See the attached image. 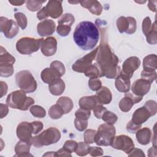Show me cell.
<instances>
[{"label":"cell","instance_id":"obj_61","mask_svg":"<svg viewBox=\"0 0 157 157\" xmlns=\"http://www.w3.org/2000/svg\"><path fill=\"white\" fill-rule=\"evenodd\" d=\"M156 2H157L156 1H148V7L151 11L155 12L156 11Z\"/></svg>","mask_w":157,"mask_h":157},{"label":"cell","instance_id":"obj_63","mask_svg":"<svg viewBox=\"0 0 157 157\" xmlns=\"http://www.w3.org/2000/svg\"><path fill=\"white\" fill-rule=\"evenodd\" d=\"M156 125V124H155ZM155 125L154 126V128H153V134H154V136H152V139H153L154 140H152V142H153V146H155L156 147V130H155Z\"/></svg>","mask_w":157,"mask_h":157},{"label":"cell","instance_id":"obj_47","mask_svg":"<svg viewBox=\"0 0 157 157\" xmlns=\"http://www.w3.org/2000/svg\"><path fill=\"white\" fill-rule=\"evenodd\" d=\"M149 111L151 116L155 115L157 112V105L156 101L153 100H148L145 102L144 105Z\"/></svg>","mask_w":157,"mask_h":157},{"label":"cell","instance_id":"obj_56","mask_svg":"<svg viewBox=\"0 0 157 157\" xmlns=\"http://www.w3.org/2000/svg\"><path fill=\"white\" fill-rule=\"evenodd\" d=\"M9 112V109L7 105L4 104H0V118H3L6 117Z\"/></svg>","mask_w":157,"mask_h":157},{"label":"cell","instance_id":"obj_8","mask_svg":"<svg viewBox=\"0 0 157 157\" xmlns=\"http://www.w3.org/2000/svg\"><path fill=\"white\" fill-rule=\"evenodd\" d=\"M15 58L10 55L3 47L1 46L0 55V75L1 77H8L13 75V65Z\"/></svg>","mask_w":157,"mask_h":157},{"label":"cell","instance_id":"obj_40","mask_svg":"<svg viewBox=\"0 0 157 157\" xmlns=\"http://www.w3.org/2000/svg\"><path fill=\"white\" fill-rule=\"evenodd\" d=\"M54 69H55L60 75L61 77H62L64 74H65V67L64 66V64L59 61H53L50 64V67Z\"/></svg>","mask_w":157,"mask_h":157},{"label":"cell","instance_id":"obj_43","mask_svg":"<svg viewBox=\"0 0 157 157\" xmlns=\"http://www.w3.org/2000/svg\"><path fill=\"white\" fill-rule=\"evenodd\" d=\"M88 86L93 91H98L102 86V82L98 78H91L88 81Z\"/></svg>","mask_w":157,"mask_h":157},{"label":"cell","instance_id":"obj_10","mask_svg":"<svg viewBox=\"0 0 157 157\" xmlns=\"http://www.w3.org/2000/svg\"><path fill=\"white\" fill-rule=\"evenodd\" d=\"M110 145L117 150H120L128 154L134 148V144L132 140L128 136L119 135L115 136Z\"/></svg>","mask_w":157,"mask_h":157},{"label":"cell","instance_id":"obj_18","mask_svg":"<svg viewBox=\"0 0 157 157\" xmlns=\"http://www.w3.org/2000/svg\"><path fill=\"white\" fill-rule=\"evenodd\" d=\"M48 17L57 18L62 15L63 7L61 1H49L44 7Z\"/></svg>","mask_w":157,"mask_h":157},{"label":"cell","instance_id":"obj_26","mask_svg":"<svg viewBox=\"0 0 157 157\" xmlns=\"http://www.w3.org/2000/svg\"><path fill=\"white\" fill-rule=\"evenodd\" d=\"M40 77L42 81L47 84H50L54 80L61 77L59 73L52 67H47L44 69L41 72Z\"/></svg>","mask_w":157,"mask_h":157},{"label":"cell","instance_id":"obj_34","mask_svg":"<svg viewBox=\"0 0 157 157\" xmlns=\"http://www.w3.org/2000/svg\"><path fill=\"white\" fill-rule=\"evenodd\" d=\"M75 21L74 17L69 13H66L63 14L58 20V25H64L71 26L72 25Z\"/></svg>","mask_w":157,"mask_h":157},{"label":"cell","instance_id":"obj_51","mask_svg":"<svg viewBox=\"0 0 157 157\" xmlns=\"http://www.w3.org/2000/svg\"><path fill=\"white\" fill-rule=\"evenodd\" d=\"M89 153L92 156H100L104 154V151L101 147H90Z\"/></svg>","mask_w":157,"mask_h":157},{"label":"cell","instance_id":"obj_13","mask_svg":"<svg viewBox=\"0 0 157 157\" xmlns=\"http://www.w3.org/2000/svg\"><path fill=\"white\" fill-rule=\"evenodd\" d=\"M140 65V61L138 57L131 56L124 61L120 74L131 78L133 75L134 72L139 67Z\"/></svg>","mask_w":157,"mask_h":157},{"label":"cell","instance_id":"obj_15","mask_svg":"<svg viewBox=\"0 0 157 157\" xmlns=\"http://www.w3.org/2000/svg\"><path fill=\"white\" fill-rule=\"evenodd\" d=\"M57 50V41L54 37H48L43 39L40 44V50L46 56H51L55 54Z\"/></svg>","mask_w":157,"mask_h":157},{"label":"cell","instance_id":"obj_27","mask_svg":"<svg viewBox=\"0 0 157 157\" xmlns=\"http://www.w3.org/2000/svg\"><path fill=\"white\" fill-rule=\"evenodd\" d=\"M78 104L80 108L90 110H93L94 108L99 104L95 95H93L82 97L79 100Z\"/></svg>","mask_w":157,"mask_h":157},{"label":"cell","instance_id":"obj_55","mask_svg":"<svg viewBox=\"0 0 157 157\" xmlns=\"http://www.w3.org/2000/svg\"><path fill=\"white\" fill-rule=\"evenodd\" d=\"M124 96H128V97H129V98H131V99L132 100L134 104L139 102L142 99V98H143V96H136V95L134 94L133 93H129V92L124 93Z\"/></svg>","mask_w":157,"mask_h":157},{"label":"cell","instance_id":"obj_30","mask_svg":"<svg viewBox=\"0 0 157 157\" xmlns=\"http://www.w3.org/2000/svg\"><path fill=\"white\" fill-rule=\"evenodd\" d=\"M83 74L90 78L101 77L100 69L96 63L91 64Z\"/></svg>","mask_w":157,"mask_h":157},{"label":"cell","instance_id":"obj_9","mask_svg":"<svg viewBox=\"0 0 157 157\" xmlns=\"http://www.w3.org/2000/svg\"><path fill=\"white\" fill-rule=\"evenodd\" d=\"M99 46L82 58L77 59L72 66V70L77 72L84 73L87 68L93 64V61L96 58Z\"/></svg>","mask_w":157,"mask_h":157},{"label":"cell","instance_id":"obj_58","mask_svg":"<svg viewBox=\"0 0 157 157\" xmlns=\"http://www.w3.org/2000/svg\"><path fill=\"white\" fill-rule=\"evenodd\" d=\"M48 17V15L46 13V11L45 10V8L44 7L42 8V9H40L37 13V18L40 20H44V19H45Z\"/></svg>","mask_w":157,"mask_h":157},{"label":"cell","instance_id":"obj_12","mask_svg":"<svg viewBox=\"0 0 157 157\" xmlns=\"http://www.w3.org/2000/svg\"><path fill=\"white\" fill-rule=\"evenodd\" d=\"M117 27L120 33H126L128 34H131L136 31V21L134 17L121 16L117 20Z\"/></svg>","mask_w":157,"mask_h":157},{"label":"cell","instance_id":"obj_35","mask_svg":"<svg viewBox=\"0 0 157 157\" xmlns=\"http://www.w3.org/2000/svg\"><path fill=\"white\" fill-rule=\"evenodd\" d=\"M29 111L35 117L37 118H44L46 115L45 110L41 106L38 105H33L30 107Z\"/></svg>","mask_w":157,"mask_h":157},{"label":"cell","instance_id":"obj_57","mask_svg":"<svg viewBox=\"0 0 157 157\" xmlns=\"http://www.w3.org/2000/svg\"><path fill=\"white\" fill-rule=\"evenodd\" d=\"M55 156H72L71 153L62 148L55 152Z\"/></svg>","mask_w":157,"mask_h":157},{"label":"cell","instance_id":"obj_64","mask_svg":"<svg viewBox=\"0 0 157 157\" xmlns=\"http://www.w3.org/2000/svg\"><path fill=\"white\" fill-rule=\"evenodd\" d=\"M55 156V152L54 153L53 151H50V152H47L46 153L43 155V156Z\"/></svg>","mask_w":157,"mask_h":157},{"label":"cell","instance_id":"obj_36","mask_svg":"<svg viewBox=\"0 0 157 157\" xmlns=\"http://www.w3.org/2000/svg\"><path fill=\"white\" fill-rule=\"evenodd\" d=\"M90 147L89 144L86 143L85 142H80L78 143V146L76 149L75 153L77 155L80 156H86L87 154L89 153Z\"/></svg>","mask_w":157,"mask_h":157},{"label":"cell","instance_id":"obj_23","mask_svg":"<svg viewBox=\"0 0 157 157\" xmlns=\"http://www.w3.org/2000/svg\"><path fill=\"white\" fill-rule=\"evenodd\" d=\"M151 131L148 128H140L136 132V137L137 142L143 145H147L150 143L151 138Z\"/></svg>","mask_w":157,"mask_h":157},{"label":"cell","instance_id":"obj_2","mask_svg":"<svg viewBox=\"0 0 157 157\" xmlns=\"http://www.w3.org/2000/svg\"><path fill=\"white\" fill-rule=\"evenodd\" d=\"M74 40L81 49L90 50L93 49L99 39V29L96 25L89 21L79 23L73 33Z\"/></svg>","mask_w":157,"mask_h":157},{"label":"cell","instance_id":"obj_4","mask_svg":"<svg viewBox=\"0 0 157 157\" xmlns=\"http://www.w3.org/2000/svg\"><path fill=\"white\" fill-rule=\"evenodd\" d=\"M61 138L60 131L56 128L50 127L37 136L33 137L32 145L37 148L56 143Z\"/></svg>","mask_w":157,"mask_h":157},{"label":"cell","instance_id":"obj_19","mask_svg":"<svg viewBox=\"0 0 157 157\" xmlns=\"http://www.w3.org/2000/svg\"><path fill=\"white\" fill-rule=\"evenodd\" d=\"M151 117L150 113L145 107H141L136 110L132 114L131 121L137 125H142L147 120Z\"/></svg>","mask_w":157,"mask_h":157},{"label":"cell","instance_id":"obj_37","mask_svg":"<svg viewBox=\"0 0 157 157\" xmlns=\"http://www.w3.org/2000/svg\"><path fill=\"white\" fill-rule=\"evenodd\" d=\"M14 17L17 20L18 26L22 29H25L27 26V18L26 15L21 12H16L14 14Z\"/></svg>","mask_w":157,"mask_h":157},{"label":"cell","instance_id":"obj_46","mask_svg":"<svg viewBox=\"0 0 157 157\" xmlns=\"http://www.w3.org/2000/svg\"><path fill=\"white\" fill-rule=\"evenodd\" d=\"M78 146V143L73 140H67L65 142L63 148L68 151L70 153H72L76 151Z\"/></svg>","mask_w":157,"mask_h":157},{"label":"cell","instance_id":"obj_50","mask_svg":"<svg viewBox=\"0 0 157 157\" xmlns=\"http://www.w3.org/2000/svg\"><path fill=\"white\" fill-rule=\"evenodd\" d=\"M94 116L100 119L102 118L104 113L107 110L106 108L102 106L101 104H98L93 110Z\"/></svg>","mask_w":157,"mask_h":157},{"label":"cell","instance_id":"obj_17","mask_svg":"<svg viewBox=\"0 0 157 157\" xmlns=\"http://www.w3.org/2000/svg\"><path fill=\"white\" fill-rule=\"evenodd\" d=\"M55 23L52 20L45 19L37 24V31L39 36L46 37L52 35L55 31Z\"/></svg>","mask_w":157,"mask_h":157},{"label":"cell","instance_id":"obj_32","mask_svg":"<svg viewBox=\"0 0 157 157\" xmlns=\"http://www.w3.org/2000/svg\"><path fill=\"white\" fill-rule=\"evenodd\" d=\"M133 105L134 103L132 100L126 96H124V97L121 99L119 102V107L120 110L123 112H127L129 111Z\"/></svg>","mask_w":157,"mask_h":157},{"label":"cell","instance_id":"obj_52","mask_svg":"<svg viewBox=\"0 0 157 157\" xmlns=\"http://www.w3.org/2000/svg\"><path fill=\"white\" fill-rule=\"evenodd\" d=\"M32 127H33V131L34 134H37L39 132L42 131L43 129V124L41 121H34L31 123Z\"/></svg>","mask_w":157,"mask_h":157},{"label":"cell","instance_id":"obj_49","mask_svg":"<svg viewBox=\"0 0 157 157\" xmlns=\"http://www.w3.org/2000/svg\"><path fill=\"white\" fill-rule=\"evenodd\" d=\"M71 26L64 25H58L56 28V32L57 33L63 37L67 36L71 30Z\"/></svg>","mask_w":157,"mask_h":157},{"label":"cell","instance_id":"obj_33","mask_svg":"<svg viewBox=\"0 0 157 157\" xmlns=\"http://www.w3.org/2000/svg\"><path fill=\"white\" fill-rule=\"evenodd\" d=\"M155 25H156L155 21L153 24H151V21L149 17H147L144 19L142 21V31L145 36H147L150 33V32L152 31Z\"/></svg>","mask_w":157,"mask_h":157},{"label":"cell","instance_id":"obj_44","mask_svg":"<svg viewBox=\"0 0 157 157\" xmlns=\"http://www.w3.org/2000/svg\"><path fill=\"white\" fill-rule=\"evenodd\" d=\"M90 115H91V112L90 110H87L82 108L78 109L75 113V118H81L86 120H88V118L90 117Z\"/></svg>","mask_w":157,"mask_h":157},{"label":"cell","instance_id":"obj_16","mask_svg":"<svg viewBox=\"0 0 157 157\" xmlns=\"http://www.w3.org/2000/svg\"><path fill=\"white\" fill-rule=\"evenodd\" d=\"M151 84V83L145 79H137L134 82L131 86L132 93L136 96H143L149 91Z\"/></svg>","mask_w":157,"mask_h":157},{"label":"cell","instance_id":"obj_28","mask_svg":"<svg viewBox=\"0 0 157 157\" xmlns=\"http://www.w3.org/2000/svg\"><path fill=\"white\" fill-rule=\"evenodd\" d=\"M143 68L145 71H155L157 69V56L155 54L146 56L143 60Z\"/></svg>","mask_w":157,"mask_h":157},{"label":"cell","instance_id":"obj_59","mask_svg":"<svg viewBox=\"0 0 157 157\" xmlns=\"http://www.w3.org/2000/svg\"><path fill=\"white\" fill-rule=\"evenodd\" d=\"M0 83H1V96H0V98H2L3 96H4L7 93V90H8V86H7V85L6 84V83L3 82V81H1Z\"/></svg>","mask_w":157,"mask_h":157},{"label":"cell","instance_id":"obj_11","mask_svg":"<svg viewBox=\"0 0 157 157\" xmlns=\"http://www.w3.org/2000/svg\"><path fill=\"white\" fill-rule=\"evenodd\" d=\"M0 30L5 37L9 39L14 37L18 32V24L12 19H8L4 17L0 18Z\"/></svg>","mask_w":157,"mask_h":157},{"label":"cell","instance_id":"obj_31","mask_svg":"<svg viewBox=\"0 0 157 157\" xmlns=\"http://www.w3.org/2000/svg\"><path fill=\"white\" fill-rule=\"evenodd\" d=\"M64 115L62 107L57 103L52 105L48 110V115L52 119L56 120L60 118Z\"/></svg>","mask_w":157,"mask_h":157},{"label":"cell","instance_id":"obj_6","mask_svg":"<svg viewBox=\"0 0 157 157\" xmlns=\"http://www.w3.org/2000/svg\"><path fill=\"white\" fill-rule=\"evenodd\" d=\"M15 81L17 86L25 93H33L37 88L36 80L29 71L23 70L17 72Z\"/></svg>","mask_w":157,"mask_h":157},{"label":"cell","instance_id":"obj_21","mask_svg":"<svg viewBox=\"0 0 157 157\" xmlns=\"http://www.w3.org/2000/svg\"><path fill=\"white\" fill-rule=\"evenodd\" d=\"M115 85L117 90L118 91L122 93L128 92L131 87L130 78L121 74H119V75L115 78Z\"/></svg>","mask_w":157,"mask_h":157},{"label":"cell","instance_id":"obj_3","mask_svg":"<svg viewBox=\"0 0 157 157\" xmlns=\"http://www.w3.org/2000/svg\"><path fill=\"white\" fill-rule=\"evenodd\" d=\"M34 103V100L31 97H27L23 90H16L10 93L6 99L7 105L15 109L27 110Z\"/></svg>","mask_w":157,"mask_h":157},{"label":"cell","instance_id":"obj_1","mask_svg":"<svg viewBox=\"0 0 157 157\" xmlns=\"http://www.w3.org/2000/svg\"><path fill=\"white\" fill-rule=\"evenodd\" d=\"M95 60L100 69L101 77L115 78L119 75L120 68L118 66V58L113 53L102 37Z\"/></svg>","mask_w":157,"mask_h":157},{"label":"cell","instance_id":"obj_38","mask_svg":"<svg viewBox=\"0 0 157 157\" xmlns=\"http://www.w3.org/2000/svg\"><path fill=\"white\" fill-rule=\"evenodd\" d=\"M101 118L106 123L111 124H113L114 123H115L118 120L117 116L114 113L110 111H107V110H106L104 113Z\"/></svg>","mask_w":157,"mask_h":157},{"label":"cell","instance_id":"obj_25","mask_svg":"<svg viewBox=\"0 0 157 157\" xmlns=\"http://www.w3.org/2000/svg\"><path fill=\"white\" fill-rule=\"evenodd\" d=\"M65 89V83L64 81L58 78L54 80L52 82L48 84V90L52 94L55 96H59L63 94Z\"/></svg>","mask_w":157,"mask_h":157},{"label":"cell","instance_id":"obj_22","mask_svg":"<svg viewBox=\"0 0 157 157\" xmlns=\"http://www.w3.org/2000/svg\"><path fill=\"white\" fill-rule=\"evenodd\" d=\"M79 3L82 7L88 9V10L94 15H99L102 13V7L101 3L98 1H80Z\"/></svg>","mask_w":157,"mask_h":157},{"label":"cell","instance_id":"obj_41","mask_svg":"<svg viewBox=\"0 0 157 157\" xmlns=\"http://www.w3.org/2000/svg\"><path fill=\"white\" fill-rule=\"evenodd\" d=\"M97 131L94 129H87L84 132V140L86 143L90 144L94 142V137Z\"/></svg>","mask_w":157,"mask_h":157},{"label":"cell","instance_id":"obj_54","mask_svg":"<svg viewBox=\"0 0 157 157\" xmlns=\"http://www.w3.org/2000/svg\"><path fill=\"white\" fill-rule=\"evenodd\" d=\"M129 156H145L144 151L139 148H134L128 154Z\"/></svg>","mask_w":157,"mask_h":157},{"label":"cell","instance_id":"obj_45","mask_svg":"<svg viewBox=\"0 0 157 157\" xmlns=\"http://www.w3.org/2000/svg\"><path fill=\"white\" fill-rule=\"evenodd\" d=\"M74 125L75 128L79 131H83L88 126V120L75 118L74 120Z\"/></svg>","mask_w":157,"mask_h":157},{"label":"cell","instance_id":"obj_7","mask_svg":"<svg viewBox=\"0 0 157 157\" xmlns=\"http://www.w3.org/2000/svg\"><path fill=\"white\" fill-rule=\"evenodd\" d=\"M43 39L29 37H22L17 42L16 49L21 55H30L39 49Z\"/></svg>","mask_w":157,"mask_h":157},{"label":"cell","instance_id":"obj_42","mask_svg":"<svg viewBox=\"0 0 157 157\" xmlns=\"http://www.w3.org/2000/svg\"><path fill=\"white\" fill-rule=\"evenodd\" d=\"M140 76L142 78L145 79L148 81L150 83H152L156 78V71L149 72V71H145L143 70L141 72Z\"/></svg>","mask_w":157,"mask_h":157},{"label":"cell","instance_id":"obj_39","mask_svg":"<svg viewBox=\"0 0 157 157\" xmlns=\"http://www.w3.org/2000/svg\"><path fill=\"white\" fill-rule=\"evenodd\" d=\"M45 1H32L29 0L26 2V7L31 12H35L40 10L42 4Z\"/></svg>","mask_w":157,"mask_h":157},{"label":"cell","instance_id":"obj_24","mask_svg":"<svg viewBox=\"0 0 157 157\" xmlns=\"http://www.w3.org/2000/svg\"><path fill=\"white\" fill-rule=\"evenodd\" d=\"M32 145L31 142H25L23 140H20L15 146V152L16 155L15 156H33L32 155L29 153L30 147Z\"/></svg>","mask_w":157,"mask_h":157},{"label":"cell","instance_id":"obj_48","mask_svg":"<svg viewBox=\"0 0 157 157\" xmlns=\"http://www.w3.org/2000/svg\"><path fill=\"white\" fill-rule=\"evenodd\" d=\"M147 42L151 45H155L157 43V34H156V25L153 27V29L150 33L146 36Z\"/></svg>","mask_w":157,"mask_h":157},{"label":"cell","instance_id":"obj_14","mask_svg":"<svg viewBox=\"0 0 157 157\" xmlns=\"http://www.w3.org/2000/svg\"><path fill=\"white\" fill-rule=\"evenodd\" d=\"M16 132L17 136L20 140L31 142L33 131L31 123L27 121L21 122L17 126Z\"/></svg>","mask_w":157,"mask_h":157},{"label":"cell","instance_id":"obj_29","mask_svg":"<svg viewBox=\"0 0 157 157\" xmlns=\"http://www.w3.org/2000/svg\"><path fill=\"white\" fill-rule=\"evenodd\" d=\"M56 103L62 107L64 111V114L69 113L74 107V104L72 99L67 96H63L59 98L58 99Z\"/></svg>","mask_w":157,"mask_h":157},{"label":"cell","instance_id":"obj_53","mask_svg":"<svg viewBox=\"0 0 157 157\" xmlns=\"http://www.w3.org/2000/svg\"><path fill=\"white\" fill-rule=\"evenodd\" d=\"M141 128V125H137L130 120L126 124V130L131 133H136Z\"/></svg>","mask_w":157,"mask_h":157},{"label":"cell","instance_id":"obj_20","mask_svg":"<svg viewBox=\"0 0 157 157\" xmlns=\"http://www.w3.org/2000/svg\"><path fill=\"white\" fill-rule=\"evenodd\" d=\"M95 96L97 99L99 104H108L112 99V95L110 90L106 86H101V88L97 91Z\"/></svg>","mask_w":157,"mask_h":157},{"label":"cell","instance_id":"obj_5","mask_svg":"<svg viewBox=\"0 0 157 157\" xmlns=\"http://www.w3.org/2000/svg\"><path fill=\"white\" fill-rule=\"evenodd\" d=\"M116 130L113 124L104 123L101 124L94 137V142L99 146H109L115 136Z\"/></svg>","mask_w":157,"mask_h":157},{"label":"cell","instance_id":"obj_60","mask_svg":"<svg viewBox=\"0 0 157 157\" xmlns=\"http://www.w3.org/2000/svg\"><path fill=\"white\" fill-rule=\"evenodd\" d=\"M156 152H157L156 147L153 145V147H151L150 148H149V150L148 151V156L150 157H151V156L156 157L157 155Z\"/></svg>","mask_w":157,"mask_h":157},{"label":"cell","instance_id":"obj_62","mask_svg":"<svg viewBox=\"0 0 157 157\" xmlns=\"http://www.w3.org/2000/svg\"><path fill=\"white\" fill-rule=\"evenodd\" d=\"M9 2L13 6H21L23 3H25V1H9Z\"/></svg>","mask_w":157,"mask_h":157}]
</instances>
